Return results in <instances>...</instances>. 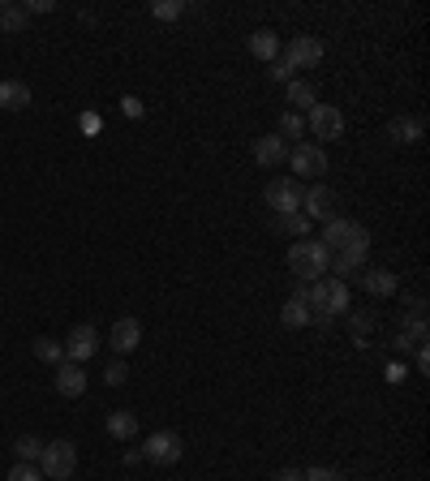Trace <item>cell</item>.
I'll return each instance as SVG.
<instances>
[{"mask_svg":"<svg viewBox=\"0 0 430 481\" xmlns=\"http://www.w3.org/2000/svg\"><path fill=\"white\" fill-rule=\"evenodd\" d=\"M306 306H310V323H332L336 314H349V284L345 280H314L306 289Z\"/></svg>","mask_w":430,"mask_h":481,"instance_id":"cell-1","label":"cell"},{"mask_svg":"<svg viewBox=\"0 0 430 481\" xmlns=\"http://www.w3.org/2000/svg\"><path fill=\"white\" fill-rule=\"evenodd\" d=\"M289 267H293L297 280H327V271H332V250L323 245V241H310V236H301L289 245Z\"/></svg>","mask_w":430,"mask_h":481,"instance_id":"cell-2","label":"cell"},{"mask_svg":"<svg viewBox=\"0 0 430 481\" xmlns=\"http://www.w3.org/2000/svg\"><path fill=\"white\" fill-rule=\"evenodd\" d=\"M323 245L332 254L349 250V254H362L366 258V250H371V232L362 228V224H353V219H327V228H323Z\"/></svg>","mask_w":430,"mask_h":481,"instance_id":"cell-3","label":"cell"},{"mask_svg":"<svg viewBox=\"0 0 430 481\" xmlns=\"http://www.w3.org/2000/svg\"><path fill=\"white\" fill-rule=\"evenodd\" d=\"M78 468V447L57 439V443H43V456H40V473L43 481H69Z\"/></svg>","mask_w":430,"mask_h":481,"instance_id":"cell-4","label":"cell"},{"mask_svg":"<svg viewBox=\"0 0 430 481\" xmlns=\"http://www.w3.org/2000/svg\"><path fill=\"white\" fill-rule=\"evenodd\" d=\"M267 207H272L275 215H293L301 211V181L297 176H275V181H267Z\"/></svg>","mask_w":430,"mask_h":481,"instance_id":"cell-5","label":"cell"},{"mask_svg":"<svg viewBox=\"0 0 430 481\" xmlns=\"http://www.w3.org/2000/svg\"><path fill=\"white\" fill-rule=\"evenodd\" d=\"M306 129H310L318 142H336V138L345 134V112H340L336 103H314L310 116H306Z\"/></svg>","mask_w":430,"mask_h":481,"instance_id":"cell-6","label":"cell"},{"mask_svg":"<svg viewBox=\"0 0 430 481\" xmlns=\"http://www.w3.org/2000/svg\"><path fill=\"white\" fill-rule=\"evenodd\" d=\"M289 168L301 173V181H314V176L327 173V151L318 142H297L293 151H289Z\"/></svg>","mask_w":430,"mask_h":481,"instance_id":"cell-7","label":"cell"},{"mask_svg":"<svg viewBox=\"0 0 430 481\" xmlns=\"http://www.w3.org/2000/svg\"><path fill=\"white\" fill-rule=\"evenodd\" d=\"M280 57L289 60L293 69H314L318 60L327 57V48H323V39H314V35H293L289 39V48H284Z\"/></svg>","mask_w":430,"mask_h":481,"instance_id":"cell-8","label":"cell"},{"mask_svg":"<svg viewBox=\"0 0 430 481\" xmlns=\"http://www.w3.org/2000/svg\"><path fill=\"white\" fill-rule=\"evenodd\" d=\"M181 434H173V430H156L147 443H142V460H151V464H176L181 460Z\"/></svg>","mask_w":430,"mask_h":481,"instance_id":"cell-9","label":"cell"},{"mask_svg":"<svg viewBox=\"0 0 430 481\" xmlns=\"http://www.w3.org/2000/svg\"><path fill=\"white\" fill-rule=\"evenodd\" d=\"M95 348H99V335L91 323H78V327L69 331V340H65V361H91L95 357Z\"/></svg>","mask_w":430,"mask_h":481,"instance_id":"cell-10","label":"cell"},{"mask_svg":"<svg viewBox=\"0 0 430 481\" xmlns=\"http://www.w3.org/2000/svg\"><path fill=\"white\" fill-rule=\"evenodd\" d=\"M301 207H306V219H336V190L332 185H314V190H306L301 193Z\"/></svg>","mask_w":430,"mask_h":481,"instance_id":"cell-11","label":"cell"},{"mask_svg":"<svg viewBox=\"0 0 430 481\" xmlns=\"http://www.w3.org/2000/svg\"><path fill=\"white\" fill-rule=\"evenodd\" d=\"M357 284L371 292V297H396V289H400L396 271H388V267H362L357 271Z\"/></svg>","mask_w":430,"mask_h":481,"instance_id":"cell-12","label":"cell"},{"mask_svg":"<svg viewBox=\"0 0 430 481\" xmlns=\"http://www.w3.org/2000/svg\"><path fill=\"white\" fill-rule=\"evenodd\" d=\"M422 134H426V120H422V116H396V120H388V138L396 147H417Z\"/></svg>","mask_w":430,"mask_h":481,"instance_id":"cell-13","label":"cell"},{"mask_svg":"<svg viewBox=\"0 0 430 481\" xmlns=\"http://www.w3.org/2000/svg\"><path fill=\"white\" fill-rule=\"evenodd\" d=\"M57 391L65 400H78L82 391H86V370L78 361H60L57 366Z\"/></svg>","mask_w":430,"mask_h":481,"instance_id":"cell-14","label":"cell"},{"mask_svg":"<svg viewBox=\"0 0 430 481\" xmlns=\"http://www.w3.org/2000/svg\"><path fill=\"white\" fill-rule=\"evenodd\" d=\"M108 344H112V352H134L138 344H142V327H138V318H117L112 323V335H108Z\"/></svg>","mask_w":430,"mask_h":481,"instance_id":"cell-15","label":"cell"},{"mask_svg":"<svg viewBox=\"0 0 430 481\" xmlns=\"http://www.w3.org/2000/svg\"><path fill=\"white\" fill-rule=\"evenodd\" d=\"M255 159L263 168H275V164H284L289 159V142L280 134H267V138H255Z\"/></svg>","mask_w":430,"mask_h":481,"instance_id":"cell-16","label":"cell"},{"mask_svg":"<svg viewBox=\"0 0 430 481\" xmlns=\"http://www.w3.org/2000/svg\"><path fill=\"white\" fill-rule=\"evenodd\" d=\"M422 309H426L422 301H413V318L400 327V340H396L400 348H422L426 344V314H422Z\"/></svg>","mask_w":430,"mask_h":481,"instance_id":"cell-17","label":"cell"},{"mask_svg":"<svg viewBox=\"0 0 430 481\" xmlns=\"http://www.w3.org/2000/svg\"><path fill=\"white\" fill-rule=\"evenodd\" d=\"M280 323H284V327H310V306H306V289H301V284H297V292L284 301Z\"/></svg>","mask_w":430,"mask_h":481,"instance_id":"cell-18","label":"cell"},{"mask_svg":"<svg viewBox=\"0 0 430 481\" xmlns=\"http://www.w3.org/2000/svg\"><path fill=\"white\" fill-rule=\"evenodd\" d=\"M26 103H31V86L18 82V77H4V82H0V108H4V112H22Z\"/></svg>","mask_w":430,"mask_h":481,"instance_id":"cell-19","label":"cell"},{"mask_svg":"<svg viewBox=\"0 0 430 481\" xmlns=\"http://www.w3.org/2000/svg\"><path fill=\"white\" fill-rule=\"evenodd\" d=\"M108 434L117 439V443H130L138 434V417L130 408H117V413H108Z\"/></svg>","mask_w":430,"mask_h":481,"instance_id":"cell-20","label":"cell"},{"mask_svg":"<svg viewBox=\"0 0 430 481\" xmlns=\"http://www.w3.org/2000/svg\"><path fill=\"white\" fill-rule=\"evenodd\" d=\"M250 52H255L258 60H267V65H272V60L280 57V39H275V31H267V26L255 31V35H250Z\"/></svg>","mask_w":430,"mask_h":481,"instance_id":"cell-21","label":"cell"},{"mask_svg":"<svg viewBox=\"0 0 430 481\" xmlns=\"http://www.w3.org/2000/svg\"><path fill=\"white\" fill-rule=\"evenodd\" d=\"M284 95H289V103H293V112H301V108L310 112L314 103H318V91H314L310 82H301V77H293V82H289V91H284Z\"/></svg>","mask_w":430,"mask_h":481,"instance_id":"cell-22","label":"cell"},{"mask_svg":"<svg viewBox=\"0 0 430 481\" xmlns=\"http://www.w3.org/2000/svg\"><path fill=\"white\" fill-rule=\"evenodd\" d=\"M275 232H284V236L301 241V236H310V219H306L301 211H293V215H275Z\"/></svg>","mask_w":430,"mask_h":481,"instance_id":"cell-23","label":"cell"},{"mask_svg":"<svg viewBox=\"0 0 430 481\" xmlns=\"http://www.w3.org/2000/svg\"><path fill=\"white\" fill-rule=\"evenodd\" d=\"M0 31H4V35L26 31V9H22V4H9V0H0Z\"/></svg>","mask_w":430,"mask_h":481,"instance_id":"cell-24","label":"cell"},{"mask_svg":"<svg viewBox=\"0 0 430 481\" xmlns=\"http://www.w3.org/2000/svg\"><path fill=\"white\" fill-rule=\"evenodd\" d=\"M31 348H35V357H40V361H48V366H60V361H65V344H60V340H52V335H40Z\"/></svg>","mask_w":430,"mask_h":481,"instance_id":"cell-25","label":"cell"},{"mask_svg":"<svg viewBox=\"0 0 430 481\" xmlns=\"http://www.w3.org/2000/svg\"><path fill=\"white\" fill-rule=\"evenodd\" d=\"M13 451H18V460H22V464H40L43 439H35V434H22L18 443H13Z\"/></svg>","mask_w":430,"mask_h":481,"instance_id":"cell-26","label":"cell"},{"mask_svg":"<svg viewBox=\"0 0 430 481\" xmlns=\"http://www.w3.org/2000/svg\"><path fill=\"white\" fill-rule=\"evenodd\" d=\"M332 267H336V275H357V271L366 267V258H362V254L340 250V254H332Z\"/></svg>","mask_w":430,"mask_h":481,"instance_id":"cell-27","label":"cell"},{"mask_svg":"<svg viewBox=\"0 0 430 481\" xmlns=\"http://www.w3.org/2000/svg\"><path fill=\"white\" fill-rule=\"evenodd\" d=\"M301 134H306V116H301V112H284V116H280V138H284V142H289V138H297V142H301Z\"/></svg>","mask_w":430,"mask_h":481,"instance_id":"cell-28","label":"cell"},{"mask_svg":"<svg viewBox=\"0 0 430 481\" xmlns=\"http://www.w3.org/2000/svg\"><path fill=\"white\" fill-rule=\"evenodd\" d=\"M185 13V0H156L151 4V18H159V22H176Z\"/></svg>","mask_w":430,"mask_h":481,"instance_id":"cell-29","label":"cell"},{"mask_svg":"<svg viewBox=\"0 0 430 481\" xmlns=\"http://www.w3.org/2000/svg\"><path fill=\"white\" fill-rule=\"evenodd\" d=\"M349 331H353V344L366 348V335L374 331V318H366V314H353V318H349Z\"/></svg>","mask_w":430,"mask_h":481,"instance_id":"cell-30","label":"cell"},{"mask_svg":"<svg viewBox=\"0 0 430 481\" xmlns=\"http://www.w3.org/2000/svg\"><path fill=\"white\" fill-rule=\"evenodd\" d=\"M267 77H272V82H284V86H289V82H293V65H289L284 57H275L272 65H267Z\"/></svg>","mask_w":430,"mask_h":481,"instance_id":"cell-31","label":"cell"},{"mask_svg":"<svg viewBox=\"0 0 430 481\" xmlns=\"http://www.w3.org/2000/svg\"><path fill=\"white\" fill-rule=\"evenodd\" d=\"M125 379H130V370H125V361H121V357H117V361H108V370H103V383H108V387H121Z\"/></svg>","mask_w":430,"mask_h":481,"instance_id":"cell-32","label":"cell"},{"mask_svg":"<svg viewBox=\"0 0 430 481\" xmlns=\"http://www.w3.org/2000/svg\"><path fill=\"white\" fill-rule=\"evenodd\" d=\"M9 481H43V473H40V464H13V473H9Z\"/></svg>","mask_w":430,"mask_h":481,"instance_id":"cell-33","label":"cell"},{"mask_svg":"<svg viewBox=\"0 0 430 481\" xmlns=\"http://www.w3.org/2000/svg\"><path fill=\"white\" fill-rule=\"evenodd\" d=\"M301 481H345L336 468H327V464H314V468H306L301 473Z\"/></svg>","mask_w":430,"mask_h":481,"instance_id":"cell-34","label":"cell"},{"mask_svg":"<svg viewBox=\"0 0 430 481\" xmlns=\"http://www.w3.org/2000/svg\"><path fill=\"white\" fill-rule=\"evenodd\" d=\"M78 129H82V134H99V129H103V116H99V112H82L78 116Z\"/></svg>","mask_w":430,"mask_h":481,"instance_id":"cell-35","label":"cell"},{"mask_svg":"<svg viewBox=\"0 0 430 481\" xmlns=\"http://www.w3.org/2000/svg\"><path fill=\"white\" fill-rule=\"evenodd\" d=\"M22 9H26V18H31V13H52L57 4H52V0H26Z\"/></svg>","mask_w":430,"mask_h":481,"instance_id":"cell-36","label":"cell"},{"mask_svg":"<svg viewBox=\"0 0 430 481\" xmlns=\"http://www.w3.org/2000/svg\"><path fill=\"white\" fill-rule=\"evenodd\" d=\"M272 481H301V468H275Z\"/></svg>","mask_w":430,"mask_h":481,"instance_id":"cell-37","label":"cell"},{"mask_svg":"<svg viewBox=\"0 0 430 481\" xmlns=\"http://www.w3.org/2000/svg\"><path fill=\"white\" fill-rule=\"evenodd\" d=\"M121 108H125V116H142V103H138L134 95H125V99H121Z\"/></svg>","mask_w":430,"mask_h":481,"instance_id":"cell-38","label":"cell"},{"mask_svg":"<svg viewBox=\"0 0 430 481\" xmlns=\"http://www.w3.org/2000/svg\"><path fill=\"white\" fill-rule=\"evenodd\" d=\"M413 352H417V374H426V370H430V352H426V344L413 348Z\"/></svg>","mask_w":430,"mask_h":481,"instance_id":"cell-39","label":"cell"}]
</instances>
